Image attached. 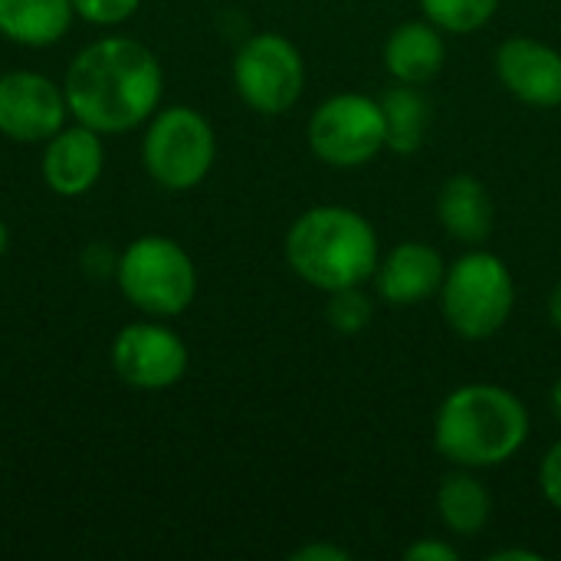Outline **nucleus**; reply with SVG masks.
Instances as JSON below:
<instances>
[{
	"label": "nucleus",
	"mask_w": 561,
	"mask_h": 561,
	"mask_svg": "<svg viewBox=\"0 0 561 561\" xmlns=\"http://www.w3.org/2000/svg\"><path fill=\"white\" fill-rule=\"evenodd\" d=\"M62 92L76 122L99 135H125L161 108L164 72L141 39L112 33L72 56Z\"/></svg>",
	"instance_id": "f257e3e1"
},
{
	"label": "nucleus",
	"mask_w": 561,
	"mask_h": 561,
	"mask_svg": "<svg viewBox=\"0 0 561 561\" xmlns=\"http://www.w3.org/2000/svg\"><path fill=\"white\" fill-rule=\"evenodd\" d=\"M434 447L450 467L496 470L523 454L533 434L526 401L496 381H467L434 411Z\"/></svg>",
	"instance_id": "f03ea898"
},
{
	"label": "nucleus",
	"mask_w": 561,
	"mask_h": 561,
	"mask_svg": "<svg viewBox=\"0 0 561 561\" xmlns=\"http://www.w3.org/2000/svg\"><path fill=\"white\" fill-rule=\"evenodd\" d=\"M283 256L296 279L325 296L348 286H371L381 260V240L362 210L345 204H316L289 224Z\"/></svg>",
	"instance_id": "7ed1b4c3"
},
{
	"label": "nucleus",
	"mask_w": 561,
	"mask_h": 561,
	"mask_svg": "<svg viewBox=\"0 0 561 561\" xmlns=\"http://www.w3.org/2000/svg\"><path fill=\"white\" fill-rule=\"evenodd\" d=\"M516 276L503 256L486 247H467L447 263L437 309L444 325L463 342H490L516 312Z\"/></svg>",
	"instance_id": "20e7f679"
},
{
	"label": "nucleus",
	"mask_w": 561,
	"mask_h": 561,
	"mask_svg": "<svg viewBox=\"0 0 561 561\" xmlns=\"http://www.w3.org/2000/svg\"><path fill=\"white\" fill-rule=\"evenodd\" d=\"M115 283L128 306L148 319H178L197 299V266L191 253L164 233H145L118 253Z\"/></svg>",
	"instance_id": "39448f33"
},
{
	"label": "nucleus",
	"mask_w": 561,
	"mask_h": 561,
	"mask_svg": "<svg viewBox=\"0 0 561 561\" xmlns=\"http://www.w3.org/2000/svg\"><path fill=\"white\" fill-rule=\"evenodd\" d=\"M214 161L217 131L201 108L168 105L145 122L141 168L161 191L184 194L201 187L214 171Z\"/></svg>",
	"instance_id": "423d86ee"
},
{
	"label": "nucleus",
	"mask_w": 561,
	"mask_h": 561,
	"mask_svg": "<svg viewBox=\"0 0 561 561\" xmlns=\"http://www.w3.org/2000/svg\"><path fill=\"white\" fill-rule=\"evenodd\" d=\"M233 89L247 108L256 115H286L306 92V56L302 49L276 30L250 33L230 66Z\"/></svg>",
	"instance_id": "0eeeda50"
},
{
	"label": "nucleus",
	"mask_w": 561,
	"mask_h": 561,
	"mask_svg": "<svg viewBox=\"0 0 561 561\" xmlns=\"http://www.w3.org/2000/svg\"><path fill=\"white\" fill-rule=\"evenodd\" d=\"M306 141L316 161L332 171H358L385 154L381 99L365 92H335L322 99L306 125Z\"/></svg>",
	"instance_id": "6e6552de"
},
{
	"label": "nucleus",
	"mask_w": 561,
	"mask_h": 561,
	"mask_svg": "<svg viewBox=\"0 0 561 561\" xmlns=\"http://www.w3.org/2000/svg\"><path fill=\"white\" fill-rule=\"evenodd\" d=\"M112 371L135 391H168L181 385L191 365L187 342L164 325V319H141L125 325L112 342Z\"/></svg>",
	"instance_id": "1a4fd4ad"
},
{
	"label": "nucleus",
	"mask_w": 561,
	"mask_h": 561,
	"mask_svg": "<svg viewBox=\"0 0 561 561\" xmlns=\"http://www.w3.org/2000/svg\"><path fill=\"white\" fill-rule=\"evenodd\" d=\"M69 118L62 82L46 72L13 69L0 76V135L20 145L49 141Z\"/></svg>",
	"instance_id": "9d476101"
},
{
	"label": "nucleus",
	"mask_w": 561,
	"mask_h": 561,
	"mask_svg": "<svg viewBox=\"0 0 561 561\" xmlns=\"http://www.w3.org/2000/svg\"><path fill=\"white\" fill-rule=\"evenodd\" d=\"M493 72L500 85L529 108L561 105V49L539 36H506L493 53Z\"/></svg>",
	"instance_id": "9b49d317"
},
{
	"label": "nucleus",
	"mask_w": 561,
	"mask_h": 561,
	"mask_svg": "<svg viewBox=\"0 0 561 561\" xmlns=\"http://www.w3.org/2000/svg\"><path fill=\"white\" fill-rule=\"evenodd\" d=\"M444 273L447 260L437 247L427 240H404L381 253L371 276V293L391 309H417L424 302H437Z\"/></svg>",
	"instance_id": "f8f14e48"
},
{
	"label": "nucleus",
	"mask_w": 561,
	"mask_h": 561,
	"mask_svg": "<svg viewBox=\"0 0 561 561\" xmlns=\"http://www.w3.org/2000/svg\"><path fill=\"white\" fill-rule=\"evenodd\" d=\"M105 135L76 122L62 125L49 141H43L39 174L43 184L56 197H82L89 194L105 168Z\"/></svg>",
	"instance_id": "ddd939ff"
},
{
	"label": "nucleus",
	"mask_w": 561,
	"mask_h": 561,
	"mask_svg": "<svg viewBox=\"0 0 561 561\" xmlns=\"http://www.w3.org/2000/svg\"><path fill=\"white\" fill-rule=\"evenodd\" d=\"M437 224L460 247H483L496 230V204L477 174H450L437 187Z\"/></svg>",
	"instance_id": "4468645a"
},
{
	"label": "nucleus",
	"mask_w": 561,
	"mask_h": 561,
	"mask_svg": "<svg viewBox=\"0 0 561 561\" xmlns=\"http://www.w3.org/2000/svg\"><path fill=\"white\" fill-rule=\"evenodd\" d=\"M385 69L391 82H408V85H427L444 72L447 62V33L434 26L431 20H404L398 23L381 46Z\"/></svg>",
	"instance_id": "2eb2a0df"
},
{
	"label": "nucleus",
	"mask_w": 561,
	"mask_h": 561,
	"mask_svg": "<svg viewBox=\"0 0 561 561\" xmlns=\"http://www.w3.org/2000/svg\"><path fill=\"white\" fill-rule=\"evenodd\" d=\"M437 519L454 539H477L493 519V493L483 483L480 470L450 467L434 493Z\"/></svg>",
	"instance_id": "dca6fc26"
},
{
	"label": "nucleus",
	"mask_w": 561,
	"mask_h": 561,
	"mask_svg": "<svg viewBox=\"0 0 561 561\" xmlns=\"http://www.w3.org/2000/svg\"><path fill=\"white\" fill-rule=\"evenodd\" d=\"M72 20V0H0V36L26 49L56 46Z\"/></svg>",
	"instance_id": "f3484780"
},
{
	"label": "nucleus",
	"mask_w": 561,
	"mask_h": 561,
	"mask_svg": "<svg viewBox=\"0 0 561 561\" xmlns=\"http://www.w3.org/2000/svg\"><path fill=\"white\" fill-rule=\"evenodd\" d=\"M381 115H385V148L391 154H417L427 141V131L434 125V105L424 92V85L394 82L381 95Z\"/></svg>",
	"instance_id": "a211bd4d"
},
{
	"label": "nucleus",
	"mask_w": 561,
	"mask_h": 561,
	"mask_svg": "<svg viewBox=\"0 0 561 561\" xmlns=\"http://www.w3.org/2000/svg\"><path fill=\"white\" fill-rule=\"evenodd\" d=\"M503 0H417L421 16L440 26L447 36H470L486 30Z\"/></svg>",
	"instance_id": "6ab92c4d"
},
{
	"label": "nucleus",
	"mask_w": 561,
	"mask_h": 561,
	"mask_svg": "<svg viewBox=\"0 0 561 561\" xmlns=\"http://www.w3.org/2000/svg\"><path fill=\"white\" fill-rule=\"evenodd\" d=\"M375 319V293L368 286H348L325 293V322L339 335H362Z\"/></svg>",
	"instance_id": "aec40b11"
},
{
	"label": "nucleus",
	"mask_w": 561,
	"mask_h": 561,
	"mask_svg": "<svg viewBox=\"0 0 561 561\" xmlns=\"http://www.w3.org/2000/svg\"><path fill=\"white\" fill-rule=\"evenodd\" d=\"M141 0H72L79 20L92 26H122L138 13Z\"/></svg>",
	"instance_id": "412c9836"
},
{
	"label": "nucleus",
	"mask_w": 561,
	"mask_h": 561,
	"mask_svg": "<svg viewBox=\"0 0 561 561\" xmlns=\"http://www.w3.org/2000/svg\"><path fill=\"white\" fill-rule=\"evenodd\" d=\"M539 490H542V500L561 513V437L539 460Z\"/></svg>",
	"instance_id": "4be33fe9"
},
{
	"label": "nucleus",
	"mask_w": 561,
	"mask_h": 561,
	"mask_svg": "<svg viewBox=\"0 0 561 561\" xmlns=\"http://www.w3.org/2000/svg\"><path fill=\"white\" fill-rule=\"evenodd\" d=\"M408 561H460V549L450 539L440 536H421L404 549Z\"/></svg>",
	"instance_id": "5701e85b"
},
{
	"label": "nucleus",
	"mask_w": 561,
	"mask_h": 561,
	"mask_svg": "<svg viewBox=\"0 0 561 561\" xmlns=\"http://www.w3.org/2000/svg\"><path fill=\"white\" fill-rule=\"evenodd\" d=\"M115 266H118V253H108L105 243H92L82 253V270L89 273V279H105V276L115 279Z\"/></svg>",
	"instance_id": "b1692460"
},
{
	"label": "nucleus",
	"mask_w": 561,
	"mask_h": 561,
	"mask_svg": "<svg viewBox=\"0 0 561 561\" xmlns=\"http://www.w3.org/2000/svg\"><path fill=\"white\" fill-rule=\"evenodd\" d=\"M293 561H352V552L335 546V542H306L299 546L293 556Z\"/></svg>",
	"instance_id": "393cba45"
},
{
	"label": "nucleus",
	"mask_w": 561,
	"mask_h": 561,
	"mask_svg": "<svg viewBox=\"0 0 561 561\" xmlns=\"http://www.w3.org/2000/svg\"><path fill=\"white\" fill-rule=\"evenodd\" d=\"M490 561H542V552H536V549H496V552H490Z\"/></svg>",
	"instance_id": "a878e982"
},
{
	"label": "nucleus",
	"mask_w": 561,
	"mask_h": 561,
	"mask_svg": "<svg viewBox=\"0 0 561 561\" xmlns=\"http://www.w3.org/2000/svg\"><path fill=\"white\" fill-rule=\"evenodd\" d=\"M546 312H549V322L561 332V276L556 279V286H552V293L546 299Z\"/></svg>",
	"instance_id": "bb28decb"
},
{
	"label": "nucleus",
	"mask_w": 561,
	"mask_h": 561,
	"mask_svg": "<svg viewBox=\"0 0 561 561\" xmlns=\"http://www.w3.org/2000/svg\"><path fill=\"white\" fill-rule=\"evenodd\" d=\"M549 414L561 427V378H556V385L549 388Z\"/></svg>",
	"instance_id": "cd10ccee"
},
{
	"label": "nucleus",
	"mask_w": 561,
	"mask_h": 561,
	"mask_svg": "<svg viewBox=\"0 0 561 561\" xmlns=\"http://www.w3.org/2000/svg\"><path fill=\"white\" fill-rule=\"evenodd\" d=\"M7 247H10V230H7V224L0 220V260H3V253H7Z\"/></svg>",
	"instance_id": "c85d7f7f"
}]
</instances>
